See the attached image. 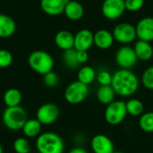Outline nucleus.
Segmentation results:
<instances>
[{
    "mask_svg": "<svg viewBox=\"0 0 153 153\" xmlns=\"http://www.w3.org/2000/svg\"><path fill=\"white\" fill-rule=\"evenodd\" d=\"M111 87L117 96L129 98L138 91L140 80L132 70L119 69L113 74Z\"/></svg>",
    "mask_w": 153,
    "mask_h": 153,
    "instance_id": "nucleus-1",
    "label": "nucleus"
},
{
    "mask_svg": "<svg viewBox=\"0 0 153 153\" xmlns=\"http://www.w3.org/2000/svg\"><path fill=\"white\" fill-rule=\"evenodd\" d=\"M36 149L39 153H64L65 143L59 134L44 132L36 138Z\"/></svg>",
    "mask_w": 153,
    "mask_h": 153,
    "instance_id": "nucleus-2",
    "label": "nucleus"
},
{
    "mask_svg": "<svg viewBox=\"0 0 153 153\" xmlns=\"http://www.w3.org/2000/svg\"><path fill=\"white\" fill-rule=\"evenodd\" d=\"M28 119V114L22 106L5 108L2 115L3 125L10 131L22 130Z\"/></svg>",
    "mask_w": 153,
    "mask_h": 153,
    "instance_id": "nucleus-3",
    "label": "nucleus"
},
{
    "mask_svg": "<svg viewBox=\"0 0 153 153\" xmlns=\"http://www.w3.org/2000/svg\"><path fill=\"white\" fill-rule=\"evenodd\" d=\"M28 65L35 73L45 75L53 71L54 59L52 56L44 50H35L28 56Z\"/></svg>",
    "mask_w": 153,
    "mask_h": 153,
    "instance_id": "nucleus-4",
    "label": "nucleus"
},
{
    "mask_svg": "<svg viewBox=\"0 0 153 153\" xmlns=\"http://www.w3.org/2000/svg\"><path fill=\"white\" fill-rule=\"evenodd\" d=\"M89 92V86L76 80L66 86L64 98L65 101L71 105H79L87 99Z\"/></svg>",
    "mask_w": 153,
    "mask_h": 153,
    "instance_id": "nucleus-5",
    "label": "nucleus"
},
{
    "mask_svg": "<svg viewBox=\"0 0 153 153\" xmlns=\"http://www.w3.org/2000/svg\"><path fill=\"white\" fill-rule=\"evenodd\" d=\"M127 115L126 102L123 100H114L106 106L104 111V118L110 126L120 125L126 120Z\"/></svg>",
    "mask_w": 153,
    "mask_h": 153,
    "instance_id": "nucleus-6",
    "label": "nucleus"
},
{
    "mask_svg": "<svg viewBox=\"0 0 153 153\" xmlns=\"http://www.w3.org/2000/svg\"><path fill=\"white\" fill-rule=\"evenodd\" d=\"M60 116L58 106L53 102H47L39 107L36 112V118L42 126H50L54 124Z\"/></svg>",
    "mask_w": 153,
    "mask_h": 153,
    "instance_id": "nucleus-7",
    "label": "nucleus"
},
{
    "mask_svg": "<svg viewBox=\"0 0 153 153\" xmlns=\"http://www.w3.org/2000/svg\"><path fill=\"white\" fill-rule=\"evenodd\" d=\"M112 34L115 40L123 45H129L137 38L135 26L129 22H120L115 26Z\"/></svg>",
    "mask_w": 153,
    "mask_h": 153,
    "instance_id": "nucleus-8",
    "label": "nucleus"
},
{
    "mask_svg": "<svg viewBox=\"0 0 153 153\" xmlns=\"http://www.w3.org/2000/svg\"><path fill=\"white\" fill-rule=\"evenodd\" d=\"M116 63L120 69H132L137 63L138 58L134 48L124 45L116 53Z\"/></svg>",
    "mask_w": 153,
    "mask_h": 153,
    "instance_id": "nucleus-9",
    "label": "nucleus"
},
{
    "mask_svg": "<svg viewBox=\"0 0 153 153\" xmlns=\"http://www.w3.org/2000/svg\"><path fill=\"white\" fill-rule=\"evenodd\" d=\"M126 11L125 0H104L101 5L103 16L110 21L119 19Z\"/></svg>",
    "mask_w": 153,
    "mask_h": 153,
    "instance_id": "nucleus-10",
    "label": "nucleus"
},
{
    "mask_svg": "<svg viewBox=\"0 0 153 153\" xmlns=\"http://www.w3.org/2000/svg\"><path fill=\"white\" fill-rule=\"evenodd\" d=\"M91 149L93 153H113L115 152L112 140L102 134H96L91 138Z\"/></svg>",
    "mask_w": 153,
    "mask_h": 153,
    "instance_id": "nucleus-11",
    "label": "nucleus"
},
{
    "mask_svg": "<svg viewBox=\"0 0 153 153\" xmlns=\"http://www.w3.org/2000/svg\"><path fill=\"white\" fill-rule=\"evenodd\" d=\"M94 45V33L88 29H82L74 35V48L77 51H88Z\"/></svg>",
    "mask_w": 153,
    "mask_h": 153,
    "instance_id": "nucleus-12",
    "label": "nucleus"
},
{
    "mask_svg": "<svg viewBox=\"0 0 153 153\" xmlns=\"http://www.w3.org/2000/svg\"><path fill=\"white\" fill-rule=\"evenodd\" d=\"M137 38L140 40L148 42L153 41V17H144L141 19L136 26Z\"/></svg>",
    "mask_w": 153,
    "mask_h": 153,
    "instance_id": "nucleus-13",
    "label": "nucleus"
},
{
    "mask_svg": "<svg viewBox=\"0 0 153 153\" xmlns=\"http://www.w3.org/2000/svg\"><path fill=\"white\" fill-rule=\"evenodd\" d=\"M69 0H40V8L50 16H57L64 13L65 7Z\"/></svg>",
    "mask_w": 153,
    "mask_h": 153,
    "instance_id": "nucleus-14",
    "label": "nucleus"
},
{
    "mask_svg": "<svg viewBox=\"0 0 153 153\" xmlns=\"http://www.w3.org/2000/svg\"><path fill=\"white\" fill-rule=\"evenodd\" d=\"M115 39L112 34L108 30H99L94 33V45L100 49H108L114 44Z\"/></svg>",
    "mask_w": 153,
    "mask_h": 153,
    "instance_id": "nucleus-15",
    "label": "nucleus"
},
{
    "mask_svg": "<svg viewBox=\"0 0 153 153\" xmlns=\"http://www.w3.org/2000/svg\"><path fill=\"white\" fill-rule=\"evenodd\" d=\"M64 13L71 21H79L84 15V8L80 2L69 0L65 7Z\"/></svg>",
    "mask_w": 153,
    "mask_h": 153,
    "instance_id": "nucleus-16",
    "label": "nucleus"
},
{
    "mask_svg": "<svg viewBox=\"0 0 153 153\" xmlns=\"http://www.w3.org/2000/svg\"><path fill=\"white\" fill-rule=\"evenodd\" d=\"M55 44L58 48L64 51L74 48V35L69 30H60L55 36Z\"/></svg>",
    "mask_w": 153,
    "mask_h": 153,
    "instance_id": "nucleus-17",
    "label": "nucleus"
},
{
    "mask_svg": "<svg viewBox=\"0 0 153 153\" xmlns=\"http://www.w3.org/2000/svg\"><path fill=\"white\" fill-rule=\"evenodd\" d=\"M136 56L141 61H149L153 56V47L151 42L138 39L134 47Z\"/></svg>",
    "mask_w": 153,
    "mask_h": 153,
    "instance_id": "nucleus-18",
    "label": "nucleus"
},
{
    "mask_svg": "<svg viewBox=\"0 0 153 153\" xmlns=\"http://www.w3.org/2000/svg\"><path fill=\"white\" fill-rule=\"evenodd\" d=\"M16 30L14 20L4 13H0V39L12 37Z\"/></svg>",
    "mask_w": 153,
    "mask_h": 153,
    "instance_id": "nucleus-19",
    "label": "nucleus"
},
{
    "mask_svg": "<svg viewBox=\"0 0 153 153\" xmlns=\"http://www.w3.org/2000/svg\"><path fill=\"white\" fill-rule=\"evenodd\" d=\"M42 125L37 118H30L26 121L22 131L26 138H37L42 132Z\"/></svg>",
    "mask_w": 153,
    "mask_h": 153,
    "instance_id": "nucleus-20",
    "label": "nucleus"
},
{
    "mask_svg": "<svg viewBox=\"0 0 153 153\" xmlns=\"http://www.w3.org/2000/svg\"><path fill=\"white\" fill-rule=\"evenodd\" d=\"M22 100V94L16 88H10L6 90L3 95V102L6 108L21 106Z\"/></svg>",
    "mask_w": 153,
    "mask_h": 153,
    "instance_id": "nucleus-21",
    "label": "nucleus"
},
{
    "mask_svg": "<svg viewBox=\"0 0 153 153\" xmlns=\"http://www.w3.org/2000/svg\"><path fill=\"white\" fill-rule=\"evenodd\" d=\"M116 92L111 87V85L107 86H100L96 92V97L98 101L105 106H108L111 102L115 100Z\"/></svg>",
    "mask_w": 153,
    "mask_h": 153,
    "instance_id": "nucleus-22",
    "label": "nucleus"
},
{
    "mask_svg": "<svg viewBox=\"0 0 153 153\" xmlns=\"http://www.w3.org/2000/svg\"><path fill=\"white\" fill-rule=\"evenodd\" d=\"M96 76L97 73L95 69L90 65H84L81 67L77 73V80L88 86L96 80Z\"/></svg>",
    "mask_w": 153,
    "mask_h": 153,
    "instance_id": "nucleus-23",
    "label": "nucleus"
},
{
    "mask_svg": "<svg viewBox=\"0 0 153 153\" xmlns=\"http://www.w3.org/2000/svg\"><path fill=\"white\" fill-rule=\"evenodd\" d=\"M127 114L132 117H140L144 112V105L142 100L138 99H130L126 102Z\"/></svg>",
    "mask_w": 153,
    "mask_h": 153,
    "instance_id": "nucleus-24",
    "label": "nucleus"
},
{
    "mask_svg": "<svg viewBox=\"0 0 153 153\" xmlns=\"http://www.w3.org/2000/svg\"><path fill=\"white\" fill-rule=\"evenodd\" d=\"M140 128L148 134L153 133V111H148L139 117Z\"/></svg>",
    "mask_w": 153,
    "mask_h": 153,
    "instance_id": "nucleus-25",
    "label": "nucleus"
},
{
    "mask_svg": "<svg viewBox=\"0 0 153 153\" xmlns=\"http://www.w3.org/2000/svg\"><path fill=\"white\" fill-rule=\"evenodd\" d=\"M63 62L65 65L70 69H74L80 65L77 60V51L74 48H71L64 51L63 54Z\"/></svg>",
    "mask_w": 153,
    "mask_h": 153,
    "instance_id": "nucleus-26",
    "label": "nucleus"
},
{
    "mask_svg": "<svg viewBox=\"0 0 153 153\" xmlns=\"http://www.w3.org/2000/svg\"><path fill=\"white\" fill-rule=\"evenodd\" d=\"M13 149L15 153H30V144L26 137H18L13 143Z\"/></svg>",
    "mask_w": 153,
    "mask_h": 153,
    "instance_id": "nucleus-27",
    "label": "nucleus"
},
{
    "mask_svg": "<svg viewBox=\"0 0 153 153\" xmlns=\"http://www.w3.org/2000/svg\"><path fill=\"white\" fill-rule=\"evenodd\" d=\"M141 82L147 90L153 91V65L149 66L143 71Z\"/></svg>",
    "mask_w": 153,
    "mask_h": 153,
    "instance_id": "nucleus-28",
    "label": "nucleus"
},
{
    "mask_svg": "<svg viewBox=\"0 0 153 153\" xmlns=\"http://www.w3.org/2000/svg\"><path fill=\"white\" fill-rule=\"evenodd\" d=\"M112 77L113 74H111L107 70H101L99 73H97L96 81L100 84V86H107L111 85L112 82Z\"/></svg>",
    "mask_w": 153,
    "mask_h": 153,
    "instance_id": "nucleus-29",
    "label": "nucleus"
},
{
    "mask_svg": "<svg viewBox=\"0 0 153 153\" xmlns=\"http://www.w3.org/2000/svg\"><path fill=\"white\" fill-rule=\"evenodd\" d=\"M43 82L48 88H55L59 83V77L56 73L51 71L43 75Z\"/></svg>",
    "mask_w": 153,
    "mask_h": 153,
    "instance_id": "nucleus-30",
    "label": "nucleus"
},
{
    "mask_svg": "<svg viewBox=\"0 0 153 153\" xmlns=\"http://www.w3.org/2000/svg\"><path fill=\"white\" fill-rule=\"evenodd\" d=\"M13 61V55L6 49H0V68L9 67Z\"/></svg>",
    "mask_w": 153,
    "mask_h": 153,
    "instance_id": "nucleus-31",
    "label": "nucleus"
},
{
    "mask_svg": "<svg viewBox=\"0 0 153 153\" xmlns=\"http://www.w3.org/2000/svg\"><path fill=\"white\" fill-rule=\"evenodd\" d=\"M144 0H125L126 9L129 12H137L144 5Z\"/></svg>",
    "mask_w": 153,
    "mask_h": 153,
    "instance_id": "nucleus-32",
    "label": "nucleus"
},
{
    "mask_svg": "<svg viewBox=\"0 0 153 153\" xmlns=\"http://www.w3.org/2000/svg\"><path fill=\"white\" fill-rule=\"evenodd\" d=\"M77 60H78V62H79L80 65H82V64L87 63V61L89 60L88 51H83V50L77 51Z\"/></svg>",
    "mask_w": 153,
    "mask_h": 153,
    "instance_id": "nucleus-33",
    "label": "nucleus"
},
{
    "mask_svg": "<svg viewBox=\"0 0 153 153\" xmlns=\"http://www.w3.org/2000/svg\"><path fill=\"white\" fill-rule=\"evenodd\" d=\"M67 153H89L84 148L82 147H74L72 150H70Z\"/></svg>",
    "mask_w": 153,
    "mask_h": 153,
    "instance_id": "nucleus-34",
    "label": "nucleus"
},
{
    "mask_svg": "<svg viewBox=\"0 0 153 153\" xmlns=\"http://www.w3.org/2000/svg\"><path fill=\"white\" fill-rule=\"evenodd\" d=\"M0 153H4V149H3V146L1 145V143H0Z\"/></svg>",
    "mask_w": 153,
    "mask_h": 153,
    "instance_id": "nucleus-35",
    "label": "nucleus"
},
{
    "mask_svg": "<svg viewBox=\"0 0 153 153\" xmlns=\"http://www.w3.org/2000/svg\"><path fill=\"white\" fill-rule=\"evenodd\" d=\"M113 153H124V152H116V151H115Z\"/></svg>",
    "mask_w": 153,
    "mask_h": 153,
    "instance_id": "nucleus-36",
    "label": "nucleus"
},
{
    "mask_svg": "<svg viewBox=\"0 0 153 153\" xmlns=\"http://www.w3.org/2000/svg\"><path fill=\"white\" fill-rule=\"evenodd\" d=\"M101 1H104V0H101Z\"/></svg>",
    "mask_w": 153,
    "mask_h": 153,
    "instance_id": "nucleus-37",
    "label": "nucleus"
}]
</instances>
